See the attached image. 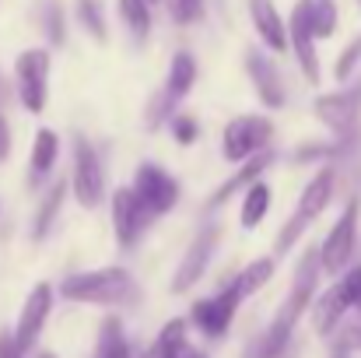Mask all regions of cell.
<instances>
[{
  "label": "cell",
  "mask_w": 361,
  "mask_h": 358,
  "mask_svg": "<svg viewBox=\"0 0 361 358\" xmlns=\"http://www.w3.org/2000/svg\"><path fill=\"white\" fill-rule=\"evenodd\" d=\"M270 141H274V123H270V117L245 113V117H235L225 126L221 155H225L232 165H242V162H249V158L270 151Z\"/></svg>",
  "instance_id": "8"
},
{
  "label": "cell",
  "mask_w": 361,
  "mask_h": 358,
  "mask_svg": "<svg viewBox=\"0 0 361 358\" xmlns=\"http://www.w3.org/2000/svg\"><path fill=\"white\" fill-rule=\"evenodd\" d=\"M245 74L256 88V99L267 106V109H281L288 102V92H284V81H281V71L277 64L263 53V49H245Z\"/></svg>",
  "instance_id": "16"
},
{
  "label": "cell",
  "mask_w": 361,
  "mask_h": 358,
  "mask_svg": "<svg viewBox=\"0 0 361 358\" xmlns=\"http://www.w3.org/2000/svg\"><path fill=\"white\" fill-rule=\"evenodd\" d=\"M169 130H172L176 144H183V148H190L200 137V123H197V117H190V113H176V117L169 119Z\"/></svg>",
  "instance_id": "31"
},
{
  "label": "cell",
  "mask_w": 361,
  "mask_h": 358,
  "mask_svg": "<svg viewBox=\"0 0 361 358\" xmlns=\"http://www.w3.org/2000/svg\"><path fill=\"white\" fill-rule=\"evenodd\" d=\"M116 7H120V18H123V25L130 28L133 42H147L151 25H154L151 4H147V0H116Z\"/></svg>",
  "instance_id": "23"
},
{
  "label": "cell",
  "mask_w": 361,
  "mask_h": 358,
  "mask_svg": "<svg viewBox=\"0 0 361 358\" xmlns=\"http://www.w3.org/2000/svg\"><path fill=\"white\" fill-rule=\"evenodd\" d=\"M334 193H337V165H323V169L305 183V190L298 193V204H295L291 218L284 222V229L274 239V253H277V256H284V253H291V249L298 246V239L309 232V225L330 208Z\"/></svg>",
  "instance_id": "3"
},
{
  "label": "cell",
  "mask_w": 361,
  "mask_h": 358,
  "mask_svg": "<svg viewBox=\"0 0 361 358\" xmlns=\"http://www.w3.org/2000/svg\"><path fill=\"white\" fill-rule=\"evenodd\" d=\"M147 4H158V0H147Z\"/></svg>",
  "instance_id": "39"
},
{
  "label": "cell",
  "mask_w": 361,
  "mask_h": 358,
  "mask_svg": "<svg viewBox=\"0 0 361 358\" xmlns=\"http://www.w3.org/2000/svg\"><path fill=\"white\" fill-rule=\"evenodd\" d=\"M288 42H291V53L305 74V81H319V53H316V32H312V0H298L291 7V18H288Z\"/></svg>",
  "instance_id": "13"
},
{
  "label": "cell",
  "mask_w": 361,
  "mask_h": 358,
  "mask_svg": "<svg viewBox=\"0 0 361 358\" xmlns=\"http://www.w3.org/2000/svg\"><path fill=\"white\" fill-rule=\"evenodd\" d=\"M197 56L190 53V49H179L176 56H172V64H169V74H165V95L172 99V102H179V99H186L190 92H193V85H197Z\"/></svg>",
  "instance_id": "21"
},
{
  "label": "cell",
  "mask_w": 361,
  "mask_h": 358,
  "mask_svg": "<svg viewBox=\"0 0 361 358\" xmlns=\"http://www.w3.org/2000/svg\"><path fill=\"white\" fill-rule=\"evenodd\" d=\"M42 28H46V39L53 46H63L67 42V18H63V7L56 0H46V7H42Z\"/></svg>",
  "instance_id": "27"
},
{
  "label": "cell",
  "mask_w": 361,
  "mask_h": 358,
  "mask_svg": "<svg viewBox=\"0 0 361 358\" xmlns=\"http://www.w3.org/2000/svg\"><path fill=\"white\" fill-rule=\"evenodd\" d=\"M67 190H71V183H67V179H53V183H49V190L42 193V201H39V211H35V218H32V229H28V236L35 239V242H42V239L53 232V225L60 222V211H63Z\"/></svg>",
  "instance_id": "20"
},
{
  "label": "cell",
  "mask_w": 361,
  "mask_h": 358,
  "mask_svg": "<svg viewBox=\"0 0 361 358\" xmlns=\"http://www.w3.org/2000/svg\"><path fill=\"white\" fill-rule=\"evenodd\" d=\"M113 208V232H116V242L123 249H133L137 239L144 236V229L151 225V215L144 211V204L137 201L133 186H120L109 201Z\"/></svg>",
  "instance_id": "15"
},
{
  "label": "cell",
  "mask_w": 361,
  "mask_h": 358,
  "mask_svg": "<svg viewBox=\"0 0 361 358\" xmlns=\"http://www.w3.org/2000/svg\"><path fill=\"white\" fill-rule=\"evenodd\" d=\"M274 270H277V260L274 256H256L252 263H245L239 274H235V281H239V292L242 299H249V295H256L270 278H274Z\"/></svg>",
  "instance_id": "25"
},
{
  "label": "cell",
  "mask_w": 361,
  "mask_h": 358,
  "mask_svg": "<svg viewBox=\"0 0 361 358\" xmlns=\"http://www.w3.org/2000/svg\"><path fill=\"white\" fill-rule=\"evenodd\" d=\"M319 274H323V263H319V246L305 249L295 263V278H291V288L288 295L281 299L274 320L267 323V330L259 334V341L252 345V358H281L284 348L291 345V334L298 327V320L312 309L316 302V288H319Z\"/></svg>",
  "instance_id": "1"
},
{
  "label": "cell",
  "mask_w": 361,
  "mask_h": 358,
  "mask_svg": "<svg viewBox=\"0 0 361 358\" xmlns=\"http://www.w3.org/2000/svg\"><path fill=\"white\" fill-rule=\"evenodd\" d=\"M49 49L42 46H32V49H21L18 60H14V88H18V99L21 106L39 117L49 102Z\"/></svg>",
  "instance_id": "7"
},
{
  "label": "cell",
  "mask_w": 361,
  "mask_h": 358,
  "mask_svg": "<svg viewBox=\"0 0 361 358\" xmlns=\"http://www.w3.org/2000/svg\"><path fill=\"white\" fill-rule=\"evenodd\" d=\"M218 239H221V229L214 222L204 225L193 236V242L186 246V253H183V260H179V267L172 274V295H186L193 285H200V278L207 274V267H211V260L218 253Z\"/></svg>",
  "instance_id": "12"
},
{
  "label": "cell",
  "mask_w": 361,
  "mask_h": 358,
  "mask_svg": "<svg viewBox=\"0 0 361 358\" xmlns=\"http://www.w3.org/2000/svg\"><path fill=\"white\" fill-rule=\"evenodd\" d=\"M239 306H242V292H239V281L232 278L218 295H211V299H197V302L190 306V323H193L204 338L221 341V338L228 334V327L235 323Z\"/></svg>",
  "instance_id": "9"
},
{
  "label": "cell",
  "mask_w": 361,
  "mask_h": 358,
  "mask_svg": "<svg viewBox=\"0 0 361 358\" xmlns=\"http://www.w3.org/2000/svg\"><path fill=\"white\" fill-rule=\"evenodd\" d=\"M71 193L81 208H99L106 201V169L99 151L88 137H74V169H71Z\"/></svg>",
  "instance_id": "11"
},
{
  "label": "cell",
  "mask_w": 361,
  "mask_h": 358,
  "mask_svg": "<svg viewBox=\"0 0 361 358\" xmlns=\"http://www.w3.org/2000/svg\"><path fill=\"white\" fill-rule=\"evenodd\" d=\"M56 158H60V137H56V130L39 126L35 137H32V155H28V183L32 186H42L53 176Z\"/></svg>",
  "instance_id": "19"
},
{
  "label": "cell",
  "mask_w": 361,
  "mask_h": 358,
  "mask_svg": "<svg viewBox=\"0 0 361 358\" xmlns=\"http://www.w3.org/2000/svg\"><path fill=\"white\" fill-rule=\"evenodd\" d=\"M165 7L176 25H197L204 18V0H165Z\"/></svg>",
  "instance_id": "30"
},
{
  "label": "cell",
  "mask_w": 361,
  "mask_h": 358,
  "mask_svg": "<svg viewBox=\"0 0 361 358\" xmlns=\"http://www.w3.org/2000/svg\"><path fill=\"white\" fill-rule=\"evenodd\" d=\"M60 299L81 306H126L137 299V281L126 267H99L81 270L60 281Z\"/></svg>",
  "instance_id": "2"
},
{
  "label": "cell",
  "mask_w": 361,
  "mask_h": 358,
  "mask_svg": "<svg viewBox=\"0 0 361 358\" xmlns=\"http://www.w3.org/2000/svg\"><path fill=\"white\" fill-rule=\"evenodd\" d=\"M330 358H351V352H348V348H341V345H334V352H330Z\"/></svg>",
  "instance_id": "37"
},
{
  "label": "cell",
  "mask_w": 361,
  "mask_h": 358,
  "mask_svg": "<svg viewBox=\"0 0 361 358\" xmlns=\"http://www.w3.org/2000/svg\"><path fill=\"white\" fill-rule=\"evenodd\" d=\"M274 162H277V151H274V148H270V151H263V155H256V158H249V162H242L239 169H235V172H232V176H228V179H225V183L211 193V197H207V208L214 211V208L228 204L239 190L245 193L249 186H256V183H259V176H263Z\"/></svg>",
  "instance_id": "17"
},
{
  "label": "cell",
  "mask_w": 361,
  "mask_h": 358,
  "mask_svg": "<svg viewBox=\"0 0 361 358\" xmlns=\"http://www.w3.org/2000/svg\"><path fill=\"white\" fill-rule=\"evenodd\" d=\"M361 64V35L337 56V67H334V74H337V81H351L355 78V71H358Z\"/></svg>",
  "instance_id": "32"
},
{
  "label": "cell",
  "mask_w": 361,
  "mask_h": 358,
  "mask_svg": "<svg viewBox=\"0 0 361 358\" xmlns=\"http://www.w3.org/2000/svg\"><path fill=\"white\" fill-rule=\"evenodd\" d=\"M358 222H361V197L355 193V197L344 204V211H341V218L334 222V229L326 232L323 246H319V263H323V274L341 278V274L351 267L355 249H358Z\"/></svg>",
  "instance_id": "5"
},
{
  "label": "cell",
  "mask_w": 361,
  "mask_h": 358,
  "mask_svg": "<svg viewBox=\"0 0 361 358\" xmlns=\"http://www.w3.org/2000/svg\"><path fill=\"white\" fill-rule=\"evenodd\" d=\"M0 358H25V352L14 345V334L11 330H0Z\"/></svg>",
  "instance_id": "34"
},
{
  "label": "cell",
  "mask_w": 361,
  "mask_h": 358,
  "mask_svg": "<svg viewBox=\"0 0 361 358\" xmlns=\"http://www.w3.org/2000/svg\"><path fill=\"white\" fill-rule=\"evenodd\" d=\"M358 7H361V0H358Z\"/></svg>",
  "instance_id": "40"
},
{
  "label": "cell",
  "mask_w": 361,
  "mask_h": 358,
  "mask_svg": "<svg viewBox=\"0 0 361 358\" xmlns=\"http://www.w3.org/2000/svg\"><path fill=\"white\" fill-rule=\"evenodd\" d=\"M334 345L348 348L351 355H355V352H361V323H355V327H344V330L334 338Z\"/></svg>",
  "instance_id": "33"
},
{
  "label": "cell",
  "mask_w": 361,
  "mask_h": 358,
  "mask_svg": "<svg viewBox=\"0 0 361 358\" xmlns=\"http://www.w3.org/2000/svg\"><path fill=\"white\" fill-rule=\"evenodd\" d=\"M74 14H78V21H81V28L95 39V42H106L109 39V25H106V11H102V4L99 0H78V7H74Z\"/></svg>",
  "instance_id": "26"
},
{
  "label": "cell",
  "mask_w": 361,
  "mask_h": 358,
  "mask_svg": "<svg viewBox=\"0 0 361 358\" xmlns=\"http://www.w3.org/2000/svg\"><path fill=\"white\" fill-rule=\"evenodd\" d=\"M53 285H35L32 292H28V299H25V306H21V313H18V323H14V345L28 355L35 345H39V338H42V327H46V320H49V313H53Z\"/></svg>",
  "instance_id": "14"
},
{
  "label": "cell",
  "mask_w": 361,
  "mask_h": 358,
  "mask_svg": "<svg viewBox=\"0 0 361 358\" xmlns=\"http://www.w3.org/2000/svg\"><path fill=\"white\" fill-rule=\"evenodd\" d=\"M267 211H270V186L259 179L256 186H249L245 190V197H242V211H239V222L245 232H252L263 218H267Z\"/></svg>",
  "instance_id": "24"
},
{
  "label": "cell",
  "mask_w": 361,
  "mask_h": 358,
  "mask_svg": "<svg viewBox=\"0 0 361 358\" xmlns=\"http://www.w3.org/2000/svg\"><path fill=\"white\" fill-rule=\"evenodd\" d=\"M32 358H56V355H53V352H35Z\"/></svg>",
  "instance_id": "38"
},
{
  "label": "cell",
  "mask_w": 361,
  "mask_h": 358,
  "mask_svg": "<svg viewBox=\"0 0 361 358\" xmlns=\"http://www.w3.org/2000/svg\"><path fill=\"white\" fill-rule=\"evenodd\" d=\"M319 123L344 144V141H355L358 137V123H361V78H355L351 85L337 88V92H326L312 102Z\"/></svg>",
  "instance_id": "6"
},
{
  "label": "cell",
  "mask_w": 361,
  "mask_h": 358,
  "mask_svg": "<svg viewBox=\"0 0 361 358\" xmlns=\"http://www.w3.org/2000/svg\"><path fill=\"white\" fill-rule=\"evenodd\" d=\"M312 32H316V39H330L337 32V4L334 0H312Z\"/></svg>",
  "instance_id": "28"
},
{
  "label": "cell",
  "mask_w": 361,
  "mask_h": 358,
  "mask_svg": "<svg viewBox=\"0 0 361 358\" xmlns=\"http://www.w3.org/2000/svg\"><path fill=\"white\" fill-rule=\"evenodd\" d=\"M95 358H133L130 341L123 334V320L120 316H106L99 327V341H95Z\"/></svg>",
  "instance_id": "22"
},
{
  "label": "cell",
  "mask_w": 361,
  "mask_h": 358,
  "mask_svg": "<svg viewBox=\"0 0 361 358\" xmlns=\"http://www.w3.org/2000/svg\"><path fill=\"white\" fill-rule=\"evenodd\" d=\"M249 21H252V28H256V39H259L270 53L291 49V42H288V25H284V18H281V11H277L274 0H249Z\"/></svg>",
  "instance_id": "18"
},
{
  "label": "cell",
  "mask_w": 361,
  "mask_h": 358,
  "mask_svg": "<svg viewBox=\"0 0 361 358\" xmlns=\"http://www.w3.org/2000/svg\"><path fill=\"white\" fill-rule=\"evenodd\" d=\"M172 358H211V355H207V352H200L197 345H190V341H186V345H183V348H179Z\"/></svg>",
  "instance_id": "36"
},
{
  "label": "cell",
  "mask_w": 361,
  "mask_h": 358,
  "mask_svg": "<svg viewBox=\"0 0 361 358\" xmlns=\"http://www.w3.org/2000/svg\"><path fill=\"white\" fill-rule=\"evenodd\" d=\"M7 155H11V123L0 113V162H4Z\"/></svg>",
  "instance_id": "35"
},
{
  "label": "cell",
  "mask_w": 361,
  "mask_h": 358,
  "mask_svg": "<svg viewBox=\"0 0 361 358\" xmlns=\"http://www.w3.org/2000/svg\"><path fill=\"white\" fill-rule=\"evenodd\" d=\"M172 109H176V102H172L165 92H154L151 102H147V109H144V126H147V130H158L161 123H169V119L176 117Z\"/></svg>",
  "instance_id": "29"
},
{
  "label": "cell",
  "mask_w": 361,
  "mask_h": 358,
  "mask_svg": "<svg viewBox=\"0 0 361 358\" xmlns=\"http://www.w3.org/2000/svg\"><path fill=\"white\" fill-rule=\"evenodd\" d=\"M130 186H133L137 201L144 204V211L151 215V222L169 215L179 204V179L169 169H161L158 162H140Z\"/></svg>",
  "instance_id": "10"
},
{
  "label": "cell",
  "mask_w": 361,
  "mask_h": 358,
  "mask_svg": "<svg viewBox=\"0 0 361 358\" xmlns=\"http://www.w3.org/2000/svg\"><path fill=\"white\" fill-rule=\"evenodd\" d=\"M361 306V263L348 267L323 295H316L312 302V327L319 338H334V330H341L344 316Z\"/></svg>",
  "instance_id": "4"
}]
</instances>
